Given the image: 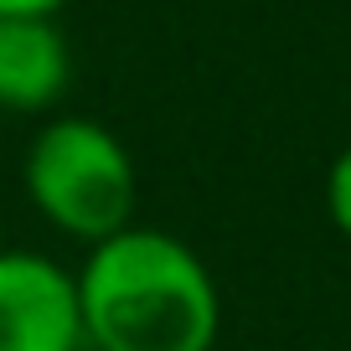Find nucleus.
I'll use <instances>...</instances> for the list:
<instances>
[{"mask_svg":"<svg viewBox=\"0 0 351 351\" xmlns=\"http://www.w3.org/2000/svg\"><path fill=\"white\" fill-rule=\"evenodd\" d=\"M21 186L47 228L83 248L134 228L140 207L134 155L109 124L88 114H57L32 134L21 155Z\"/></svg>","mask_w":351,"mask_h":351,"instance_id":"2","label":"nucleus"},{"mask_svg":"<svg viewBox=\"0 0 351 351\" xmlns=\"http://www.w3.org/2000/svg\"><path fill=\"white\" fill-rule=\"evenodd\" d=\"M0 351H83L67 263L36 248H0Z\"/></svg>","mask_w":351,"mask_h":351,"instance_id":"3","label":"nucleus"},{"mask_svg":"<svg viewBox=\"0 0 351 351\" xmlns=\"http://www.w3.org/2000/svg\"><path fill=\"white\" fill-rule=\"evenodd\" d=\"M73 83V47L57 21H0V109L47 114Z\"/></svg>","mask_w":351,"mask_h":351,"instance_id":"4","label":"nucleus"},{"mask_svg":"<svg viewBox=\"0 0 351 351\" xmlns=\"http://www.w3.org/2000/svg\"><path fill=\"white\" fill-rule=\"evenodd\" d=\"M67 0H0V21H52Z\"/></svg>","mask_w":351,"mask_h":351,"instance_id":"6","label":"nucleus"},{"mask_svg":"<svg viewBox=\"0 0 351 351\" xmlns=\"http://www.w3.org/2000/svg\"><path fill=\"white\" fill-rule=\"evenodd\" d=\"M83 351H212L222 289L207 258L165 228H124L77 263Z\"/></svg>","mask_w":351,"mask_h":351,"instance_id":"1","label":"nucleus"},{"mask_svg":"<svg viewBox=\"0 0 351 351\" xmlns=\"http://www.w3.org/2000/svg\"><path fill=\"white\" fill-rule=\"evenodd\" d=\"M326 217L341 238H351V145L336 150V160L326 171Z\"/></svg>","mask_w":351,"mask_h":351,"instance_id":"5","label":"nucleus"}]
</instances>
